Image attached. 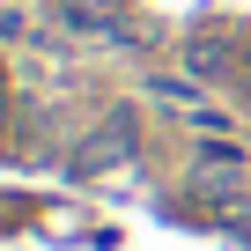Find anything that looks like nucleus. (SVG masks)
Masks as SVG:
<instances>
[{
  "instance_id": "obj_1",
  "label": "nucleus",
  "mask_w": 251,
  "mask_h": 251,
  "mask_svg": "<svg viewBox=\"0 0 251 251\" xmlns=\"http://www.w3.org/2000/svg\"><path fill=\"white\" fill-rule=\"evenodd\" d=\"M133 141H141V133H133V118H103L96 133L74 148V170H89V177H96V170H111V163L133 155Z\"/></svg>"
},
{
  "instance_id": "obj_2",
  "label": "nucleus",
  "mask_w": 251,
  "mask_h": 251,
  "mask_svg": "<svg viewBox=\"0 0 251 251\" xmlns=\"http://www.w3.org/2000/svg\"><path fill=\"white\" fill-rule=\"evenodd\" d=\"M67 8H74V23H96V30H103V23L118 15V0H67Z\"/></svg>"
}]
</instances>
